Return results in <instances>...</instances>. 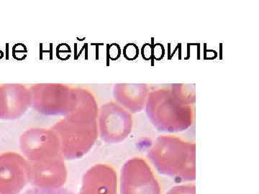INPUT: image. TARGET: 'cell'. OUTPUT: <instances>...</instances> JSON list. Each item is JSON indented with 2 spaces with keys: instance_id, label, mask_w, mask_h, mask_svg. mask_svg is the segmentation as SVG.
<instances>
[{
  "instance_id": "cell-3",
  "label": "cell",
  "mask_w": 259,
  "mask_h": 194,
  "mask_svg": "<svg viewBox=\"0 0 259 194\" xmlns=\"http://www.w3.org/2000/svg\"><path fill=\"white\" fill-rule=\"evenodd\" d=\"M147 113L155 127L163 132H182L193 122L192 109L182 105V102L162 103L161 107L151 105L147 107Z\"/></svg>"
},
{
  "instance_id": "cell-6",
  "label": "cell",
  "mask_w": 259,
  "mask_h": 194,
  "mask_svg": "<svg viewBox=\"0 0 259 194\" xmlns=\"http://www.w3.org/2000/svg\"><path fill=\"white\" fill-rule=\"evenodd\" d=\"M23 194H76L72 190L59 186L35 187L24 192Z\"/></svg>"
},
{
  "instance_id": "cell-5",
  "label": "cell",
  "mask_w": 259,
  "mask_h": 194,
  "mask_svg": "<svg viewBox=\"0 0 259 194\" xmlns=\"http://www.w3.org/2000/svg\"><path fill=\"white\" fill-rule=\"evenodd\" d=\"M146 86L144 84H116L113 88L114 98L131 112L143 110L146 96Z\"/></svg>"
},
{
  "instance_id": "cell-7",
  "label": "cell",
  "mask_w": 259,
  "mask_h": 194,
  "mask_svg": "<svg viewBox=\"0 0 259 194\" xmlns=\"http://www.w3.org/2000/svg\"><path fill=\"white\" fill-rule=\"evenodd\" d=\"M166 194H196V187L194 183H187L173 187Z\"/></svg>"
},
{
  "instance_id": "cell-2",
  "label": "cell",
  "mask_w": 259,
  "mask_h": 194,
  "mask_svg": "<svg viewBox=\"0 0 259 194\" xmlns=\"http://www.w3.org/2000/svg\"><path fill=\"white\" fill-rule=\"evenodd\" d=\"M31 107L44 115H63L72 112L74 86L63 83H38L30 86Z\"/></svg>"
},
{
  "instance_id": "cell-4",
  "label": "cell",
  "mask_w": 259,
  "mask_h": 194,
  "mask_svg": "<svg viewBox=\"0 0 259 194\" xmlns=\"http://www.w3.org/2000/svg\"><path fill=\"white\" fill-rule=\"evenodd\" d=\"M31 106L30 88L20 83L0 84V118L20 117Z\"/></svg>"
},
{
  "instance_id": "cell-1",
  "label": "cell",
  "mask_w": 259,
  "mask_h": 194,
  "mask_svg": "<svg viewBox=\"0 0 259 194\" xmlns=\"http://www.w3.org/2000/svg\"><path fill=\"white\" fill-rule=\"evenodd\" d=\"M149 158L161 174L190 183L196 178L195 144L175 136H161Z\"/></svg>"
},
{
  "instance_id": "cell-8",
  "label": "cell",
  "mask_w": 259,
  "mask_h": 194,
  "mask_svg": "<svg viewBox=\"0 0 259 194\" xmlns=\"http://www.w3.org/2000/svg\"><path fill=\"white\" fill-rule=\"evenodd\" d=\"M138 47L134 45V44H129L127 46H125L124 49V54L126 59L129 60H134L136 59L138 55Z\"/></svg>"
}]
</instances>
